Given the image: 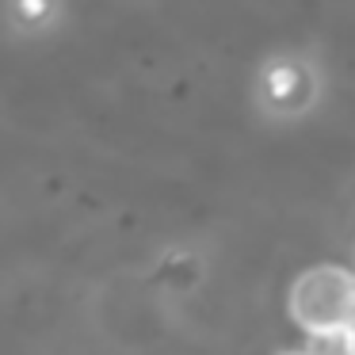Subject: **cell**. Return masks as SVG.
Returning a JSON list of instances; mask_svg holds the SVG:
<instances>
[{
  "label": "cell",
  "instance_id": "6da1fadb",
  "mask_svg": "<svg viewBox=\"0 0 355 355\" xmlns=\"http://www.w3.org/2000/svg\"><path fill=\"white\" fill-rule=\"evenodd\" d=\"M286 309H291L294 324L306 329L309 336L317 332H344L355 321V275L336 263H321L309 268L294 279L291 294H286Z\"/></svg>",
  "mask_w": 355,
  "mask_h": 355
},
{
  "label": "cell",
  "instance_id": "7a4b0ae2",
  "mask_svg": "<svg viewBox=\"0 0 355 355\" xmlns=\"http://www.w3.org/2000/svg\"><path fill=\"white\" fill-rule=\"evenodd\" d=\"M306 355H355V344L347 336V329L344 332H317V336H309Z\"/></svg>",
  "mask_w": 355,
  "mask_h": 355
},
{
  "label": "cell",
  "instance_id": "3957f363",
  "mask_svg": "<svg viewBox=\"0 0 355 355\" xmlns=\"http://www.w3.org/2000/svg\"><path fill=\"white\" fill-rule=\"evenodd\" d=\"M283 355H306V352H283Z\"/></svg>",
  "mask_w": 355,
  "mask_h": 355
}]
</instances>
